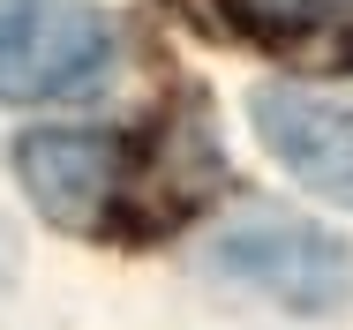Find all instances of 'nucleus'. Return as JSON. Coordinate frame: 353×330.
<instances>
[{
	"mask_svg": "<svg viewBox=\"0 0 353 330\" xmlns=\"http://www.w3.org/2000/svg\"><path fill=\"white\" fill-rule=\"evenodd\" d=\"M256 143L323 203L353 210V90H316V83H256L248 98Z\"/></svg>",
	"mask_w": 353,
	"mask_h": 330,
	"instance_id": "nucleus-4",
	"label": "nucleus"
},
{
	"mask_svg": "<svg viewBox=\"0 0 353 330\" xmlns=\"http://www.w3.org/2000/svg\"><path fill=\"white\" fill-rule=\"evenodd\" d=\"M15 181L30 203L83 240H136V135L30 128L15 143Z\"/></svg>",
	"mask_w": 353,
	"mask_h": 330,
	"instance_id": "nucleus-1",
	"label": "nucleus"
},
{
	"mask_svg": "<svg viewBox=\"0 0 353 330\" xmlns=\"http://www.w3.org/2000/svg\"><path fill=\"white\" fill-rule=\"evenodd\" d=\"M211 270L293 316H339L353 300V248L293 210H241L211 248Z\"/></svg>",
	"mask_w": 353,
	"mask_h": 330,
	"instance_id": "nucleus-2",
	"label": "nucleus"
},
{
	"mask_svg": "<svg viewBox=\"0 0 353 330\" xmlns=\"http://www.w3.org/2000/svg\"><path fill=\"white\" fill-rule=\"evenodd\" d=\"M225 15L316 75H353V0H225Z\"/></svg>",
	"mask_w": 353,
	"mask_h": 330,
	"instance_id": "nucleus-5",
	"label": "nucleus"
},
{
	"mask_svg": "<svg viewBox=\"0 0 353 330\" xmlns=\"http://www.w3.org/2000/svg\"><path fill=\"white\" fill-rule=\"evenodd\" d=\"M113 61V30L90 0H0V98L53 105L90 90Z\"/></svg>",
	"mask_w": 353,
	"mask_h": 330,
	"instance_id": "nucleus-3",
	"label": "nucleus"
},
{
	"mask_svg": "<svg viewBox=\"0 0 353 330\" xmlns=\"http://www.w3.org/2000/svg\"><path fill=\"white\" fill-rule=\"evenodd\" d=\"M8 270H15V240H8V225H0V285H8Z\"/></svg>",
	"mask_w": 353,
	"mask_h": 330,
	"instance_id": "nucleus-6",
	"label": "nucleus"
}]
</instances>
